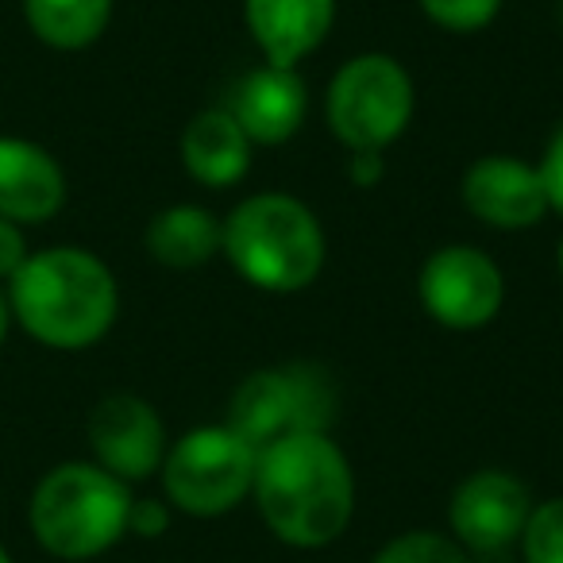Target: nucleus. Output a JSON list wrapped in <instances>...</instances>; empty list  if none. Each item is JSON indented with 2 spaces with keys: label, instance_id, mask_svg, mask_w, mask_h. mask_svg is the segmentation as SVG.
Listing matches in <instances>:
<instances>
[{
  "label": "nucleus",
  "instance_id": "ddd939ff",
  "mask_svg": "<svg viewBox=\"0 0 563 563\" xmlns=\"http://www.w3.org/2000/svg\"><path fill=\"white\" fill-rule=\"evenodd\" d=\"M243 16L266 66L294 70L324 43L336 20V0H243Z\"/></svg>",
  "mask_w": 563,
  "mask_h": 563
},
{
  "label": "nucleus",
  "instance_id": "393cba45",
  "mask_svg": "<svg viewBox=\"0 0 563 563\" xmlns=\"http://www.w3.org/2000/svg\"><path fill=\"white\" fill-rule=\"evenodd\" d=\"M9 317H12V309H9V301H4V294H0V344L9 336Z\"/></svg>",
  "mask_w": 563,
  "mask_h": 563
},
{
  "label": "nucleus",
  "instance_id": "aec40b11",
  "mask_svg": "<svg viewBox=\"0 0 563 563\" xmlns=\"http://www.w3.org/2000/svg\"><path fill=\"white\" fill-rule=\"evenodd\" d=\"M421 9L448 32H483L498 16L501 0H421Z\"/></svg>",
  "mask_w": 563,
  "mask_h": 563
},
{
  "label": "nucleus",
  "instance_id": "bb28decb",
  "mask_svg": "<svg viewBox=\"0 0 563 563\" xmlns=\"http://www.w3.org/2000/svg\"><path fill=\"white\" fill-rule=\"evenodd\" d=\"M555 258H560V274H563V240H560V255H555Z\"/></svg>",
  "mask_w": 563,
  "mask_h": 563
},
{
  "label": "nucleus",
  "instance_id": "39448f33",
  "mask_svg": "<svg viewBox=\"0 0 563 563\" xmlns=\"http://www.w3.org/2000/svg\"><path fill=\"white\" fill-rule=\"evenodd\" d=\"M336 417V386L317 363H282L247 375L228 401V429L255 452L301 432H329Z\"/></svg>",
  "mask_w": 563,
  "mask_h": 563
},
{
  "label": "nucleus",
  "instance_id": "f3484780",
  "mask_svg": "<svg viewBox=\"0 0 563 563\" xmlns=\"http://www.w3.org/2000/svg\"><path fill=\"white\" fill-rule=\"evenodd\" d=\"M32 32L55 51H81L104 35L112 0H24Z\"/></svg>",
  "mask_w": 563,
  "mask_h": 563
},
{
  "label": "nucleus",
  "instance_id": "a211bd4d",
  "mask_svg": "<svg viewBox=\"0 0 563 563\" xmlns=\"http://www.w3.org/2000/svg\"><path fill=\"white\" fill-rule=\"evenodd\" d=\"M525 563H563V498L532 506V517L521 532Z\"/></svg>",
  "mask_w": 563,
  "mask_h": 563
},
{
  "label": "nucleus",
  "instance_id": "0eeeda50",
  "mask_svg": "<svg viewBox=\"0 0 563 563\" xmlns=\"http://www.w3.org/2000/svg\"><path fill=\"white\" fill-rule=\"evenodd\" d=\"M413 117V81L390 55H360L329 86V128L347 151H386Z\"/></svg>",
  "mask_w": 563,
  "mask_h": 563
},
{
  "label": "nucleus",
  "instance_id": "2eb2a0df",
  "mask_svg": "<svg viewBox=\"0 0 563 563\" xmlns=\"http://www.w3.org/2000/svg\"><path fill=\"white\" fill-rule=\"evenodd\" d=\"M251 147L235 117L228 109H205L189 120L186 135H181V163H186L189 178L201 181L209 189H224L247 174Z\"/></svg>",
  "mask_w": 563,
  "mask_h": 563
},
{
  "label": "nucleus",
  "instance_id": "1a4fd4ad",
  "mask_svg": "<svg viewBox=\"0 0 563 563\" xmlns=\"http://www.w3.org/2000/svg\"><path fill=\"white\" fill-rule=\"evenodd\" d=\"M532 517V494L509 471H475L463 478L448 506L455 544L467 552H501L514 540H521L525 525Z\"/></svg>",
  "mask_w": 563,
  "mask_h": 563
},
{
  "label": "nucleus",
  "instance_id": "6ab92c4d",
  "mask_svg": "<svg viewBox=\"0 0 563 563\" xmlns=\"http://www.w3.org/2000/svg\"><path fill=\"white\" fill-rule=\"evenodd\" d=\"M375 563H467V552L440 532H406L394 537L375 555Z\"/></svg>",
  "mask_w": 563,
  "mask_h": 563
},
{
  "label": "nucleus",
  "instance_id": "cd10ccee",
  "mask_svg": "<svg viewBox=\"0 0 563 563\" xmlns=\"http://www.w3.org/2000/svg\"><path fill=\"white\" fill-rule=\"evenodd\" d=\"M560 20H563V0H560Z\"/></svg>",
  "mask_w": 563,
  "mask_h": 563
},
{
  "label": "nucleus",
  "instance_id": "f03ea898",
  "mask_svg": "<svg viewBox=\"0 0 563 563\" xmlns=\"http://www.w3.org/2000/svg\"><path fill=\"white\" fill-rule=\"evenodd\" d=\"M9 282V309L16 321L27 336L58 352L93 347L117 321V278L86 247H51L27 255Z\"/></svg>",
  "mask_w": 563,
  "mask_h": 563
},
{
  "label": "nucleus",
  "instance_id": "f8f14e48",
  "mask_svg": "<svg viewBox=\"0 0 563 563\" xmlns=\"http://www.w3.org/2000/svg\"><path fill=\"white\" fill-rule=\"evenodd\" d=\"M228 112L235 124L247 132L251 143L263 147H278V143L294 140L298 128L306 124L309 93L298 70H282V66H258L235 86Z\"/></svg>",
  "mask_w": 563,
  "mask_h": 563
},
{
  "label": "nucleus",
  "instance_id": "5701e85b",
  "mask_svg": "<svg viewBox=\"0 0 563 563\" xmlns=\"http://www.w3.org/2000/svg\"><path fill=\"white\" fill-rule=\"evenodd\" d=\"M24 258H27V243L20 224L0 217V278H12L24 266Z\"/></svg>",
  "mask_w": 563,
  "mask_h": 563
},
{
  "label": "nucleus",
  "instance_id": "20e7f679",
  "mask_svg": "<svg viewBox=\"0 0 563 563\" xmlns=\"http://www.w3.org/2000/svg\"><path fill=\"white\" fill-rule=\"evenodd\" d=\"M132 494L101 463H63L32 494V532L58 560H93L128 532Z\"/></svg>",
  "mask_w": 563,
  "mask_h": 563
},
{
  "label": "nucleus",
  "instance_id": "b1692460",
  "mask_svg": "<svg viewBox=\"0 0 563 563\" xmlns=\"http://www.w3.org/2000/svg\"><path fill=\"white\" fill-rule=\"evenodd\" d=\"M347 174H352L355 186L371 189V186H375V181L386 174L383 151H352V163H347Z\"/></svg>",
  "mask_w": 563,
  "mask_h": 563
},
{
  "label": "nucleus",
  "instance_id": "423d86ee",
  "mask_svg": "<svg viewBox=\"0 0 563 563\" xmlns=\"http://www.w3.org/2000/svg\"><path fill=\"white\" fill-rule=\"evenodd\" d=\"M258 452L228 424H205L166 448V498L194 517H220L255 490Z\"/></svg>",
  "mask_w": 563,
  "mask_h": 563
},
{
  "label": "nucleus",
  "instance_id": "a878e982",
  "mask_svg": "<svg viewBox=\"0 0 563 563\" xmlns=\"http://www.w3.org/2000/svg\"><path fill=\"white\" fill-rule=\"evenodd\" d=\"M0 563H12V560H9V552H4V548H0Z\"/></svg>",
  "mask_w": 563,
  "mask_h": 563
},
{
  "label": "nucleus",
  "instance_id": "6e6552de",
  "mask_svg": "<svg viewBox=\"0 0 563 563\" xmlns=\"http://www.w3.org/2000/svg\"><path fill=\"white\" fill-rule=\"evenodd\" d=\"M417 294L432 321L455 332H471L498 317L506 301V278L490 255L467 243H452L432 251L429 263L421 266Z\"/></svg>",
  "mask_w": 563,
  "mask_h": 563
},
{
  "label": "nucleus",
  "instance_id": "dca6fc26",
  "mask_svg": "<svg viewBox=\"0 0 563 563\" xmlns=\"http://www.w3.org/2000/svg\"><path fill=\"white\" fill-rule=\"evenodd\" d=\"M147 251L174 271L205 266L220 251V220L197 205H170L147 224Z\"/></svg>",
  "mask_w": 563,
  "mask_h": 563
},
{
  "label": "nucleus",
  "instance_id": "f257e3e1",
  "mask_svg": "<svg viewBox=\"0 0 563 563\" xmlns=\"http://www.w3.org/2000/svg\"><path fill=\"white\" fill-rule=\"evenodd\" d=\"M255 501L266 529L294 548H324L355 514V475L329 432H301L258 452Z\"/></svg>",
  "mask_w": 563,
  "mask_h": 563
},
{
  "label": "nucleus",
  "instance_id": "7ed1b4c3",
  "mask_svg": "<svg viewBox=\"0 0 563 563\" xmlns=\"http://www.w3.org/2000/svg\"><path fill=\"white\" fill-rule=\"evenodd\" d=\"M220 251L240 278L271 294H298L324 266V232L290 194H255L220 224Z\"/></svg>",
  "mask_w": 563,
  "mask_h": 563
},
{
  "label": "nucleus",
  "instance_id": "9d476101",
  "mask_svg": "<svg viewBox=\"0 0 563 563\" xmlns=\"http://www.w3.org/2000/svg\"><path fill=\"white\" fill-rule=\"evenodd\" d=\"M89 444L109 475L135 483L163 467L166 429L158 413L135 394H109L89 417Z\"/></svg>",
  "mask_w": 563,
  "mask_h": 563
},
{
  "label": "nucleus",
  "instance_id": "4468645a",
  "mask_svg": "<svg viewBox=\"0 0 563 563\" xmlns=\"http://www.w3.org/2000/svg\"><path fill=\"white\" fill-rule=\"evenodd\" d=\"M66 201L63 166L40 143L0 135V217L12 224L51 220Z\"/></svg>",
  "mask_w": 563,
  "mask_h": 563
},
{
  "label": "nucleus",
  "instance_id": "412c9836",
  "mask_svg": "<svg viewBox=\"0 0 563 563\" xmlns=\"http://www.w3.org/2000/svg\"><path fill=\"white\" fill-rule=\"evenodd\" d=\"M540 178H544V189H548V205L555 212H563V124L560 132L552 135L548 143L544 158H540Z\"/></svg>",
  "mask_w": 563,
  "mask_h": 563
},
{
  "label": "nucleus",
  "instance_id": "9b49d317",
  "mask_svg": "<svg viewBox=\"0 0 563 563\" xmlns=\"http://www.w3.org/2000/svg\"><path fill=\"white\" fill-rule=\"evenodd\" d=\"M463 205L483 224L501 232H521L552 212L540 166H529L514 155H486L463 174Z\"/></svg>",
  "mask_w": 563,
  "mask_h": 563
},
{
  "label": "nucleus",
  "instance_id": "4be33fe9",
  "mask_svg": "<svg viewBox=\"0 0 563 563\" xmlns=\"http://www.w3.org/2000/svg\"><path fill=\"white\" fill-rule=\"evenodd\" d=\"M166 525H170V514H166L163 501L155 498L132 501V514H128V529L132 532H140V537H163Z\"/></svg>",
  "mask_w": 563,
  "mask_h": 563
}]
</instances>
